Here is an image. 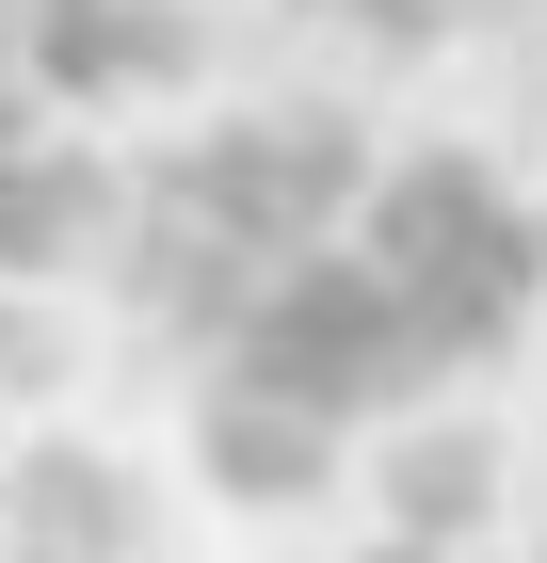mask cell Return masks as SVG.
Listing matches in <instances>:
<instances>
[{"label":"cell","instance_id":"cell-1","mask_svg":"<svg viewBox=\"0 0 547 563\" xmlns=\"http://www.w3.org/2000/svg\"><path fill=\"white\" fill-rule=\"evenodd\" d=\"M129 467H97V451H17V483H0V548L17 563H129Z\"/></svg>","mask_w":547,"mask_h":563},{"label":"cell","instance_id":"cell-2","mask_svg":"<svg viewBox=\"0 0 547 563\" xmlns=\"http://www.w3.org/2000/svg\"><path fill=\"white\" fill-rule=\"evenodd\" d=\"M17 387H33V339H17V322H0V402H17Z\"/></svg>","mask_w":547,"mask_h":563}]
</instances>
